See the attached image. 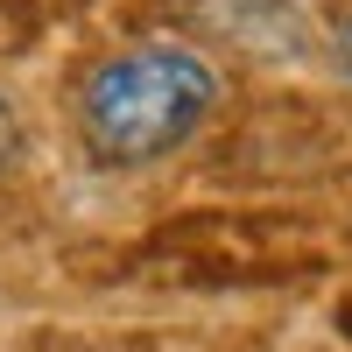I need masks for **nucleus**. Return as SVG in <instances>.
Masks as SVG:
<instances>
[{"label":"nucleus","mask_w":352,"mask_h":352,"mask_svg":"<svg viewBox=\"0 0 352 352\" xmlns=\"http://www.w3.org/2000/svg\"><path fill=\"white\" fill-rule=\"evenodd\" d=\"M219 113V71L190 43H127L78 85V134L99 169H148Z\"/></svg>","instance_id":"nucleus-1"},{"label":"nucleus","mask_w":352,"mask_h":352,"mask_svg":"<svg viewBox=\"0 0 352 352\" xmlns=\"http://www.w3.org/2000/svg\"><path fill=\"white\" fill-rule=\"evenodd\" d=\"M338 64H345V71H352V14H345V21H338Z\"/></svg>","instance_id":"nucleus-2"},{"label":"nucleus","mask_w":352,"mask_h":352,"mask_svg":"<svg viewBox=\"0 0 352 352\" xmlns=\"http://www.w3.org/2000/svg\"><path fill=\"white\" fill-rule=\"evenodd\" d=\"M338 331H345V338H352V296H345V303H338Z\"/></svg>","instance_id":"nucleus-3"}]
</instances>
